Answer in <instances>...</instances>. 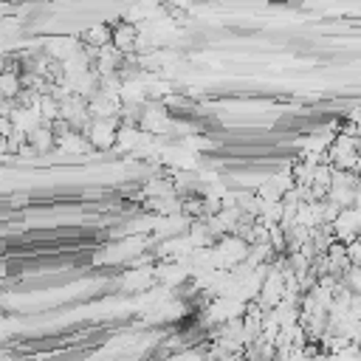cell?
Returning a JSON list of instances; mask_svg holds the SVG:
<instances>
[{
    "instance_id": "1",
    "label": "cell",
    "mask_w": 361,
    "mask_h": 361,
    "mask_svg": "<svg viewBox=\"0 0 361 361\" xmlns=\"http://www.w3.org/2000/svg\"><path fill=\"white\" fill-rule=\"evenodd\" d=\"M87 138L96 147H110L116 141V118L113 116H96L87 124Z\"/></svg>"
},
{
    "instance_id": "3",
    "label": "cell",
    "mask_w": 361,
    "mask_h": 361,
    "mask_svg": "<svg viewBox=\"0 0 361 361\" xmlns=\"http://www.w3.org/2000/svg\"><path fill=\"white\" fill-rule=\"evenodd\" d=\"M113 45H118L124 54L135 48V25H121L113 31Z\"/></svg>"
},
{
    "instance_id": "4",
    "label": "cell",
    "mask_w": 361,
    "mask_h": 361,
    "mask_svg": "<svg viewBox=\"0 0 361 361\" xmlns=\"http://www.w3.org/2000/svg\"><path fill=\"white\" fill-rule=\"evenodd\" d=\"M3 85H6V90H3V93H6V99H11V96L17 93V87L23 85V79L17 82V76H14V73H6V79H3Z\"/></svg>"
},
{
    "instance_id": "2",
    "label": "cell",
    "mask_w": 361,
    "mask_h": 361,
    "mask_svg": "<svg viewBox=\"0 0 361 361\" xmlns=\"http://www.w3.org/2000/svg\"><path fill=\"white\" fill-rule=\"evenodd\" d=\"M28 141H31V147L34 149H48L51 144H54V124L51 121H45V127L39 124V127H34L31 133H28Z\"/></svg>"
}]
</instances>
